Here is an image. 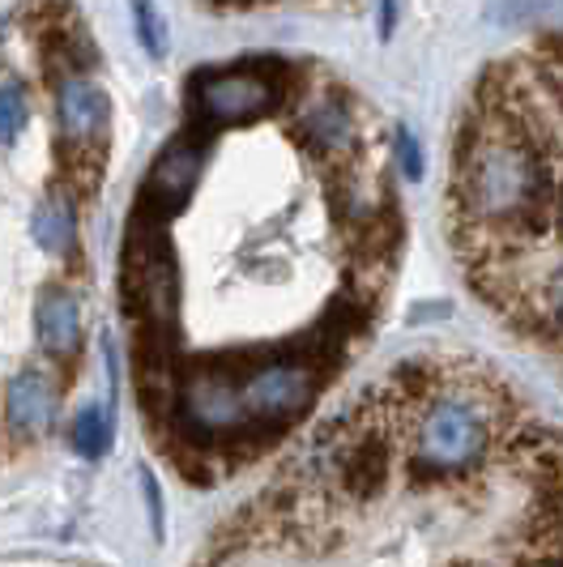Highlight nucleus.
Segmentation results:
<instances>
[{"mask_svg":"<svg viewBox=\"0 0 563 567\" xmlns=\"http://www.w3.org/2000/svg\"><path fill=\"white\" fill-rule=\"evenodd\" d=\"M57 419V384L43 368H27L13 375L9 384V426L13 435L34 440L43 435Z\"/></svg>","mask_w":563,"mask_h":567,"instance_id":"nucleus-5","label":"nucleus"},{"mask_svg":"<svg viewBox=\"0 0 563 567\" xmlns=\"http://www.w3.org/2000/svg\"><path fill=\"white\" fill-rule=\"evenodd\" d=\"M137 34H141V48L150 52V56L158 60L167 52V34H163V18L154 13V4L150 0H137Z\"/></svg>","mask_w":563,"mask_h":567,"instance_id":"nucleus-10","label":"nucleus"},{"mask_svg":"<svg viewBox=\"0 0 563 567\" xmlns=\"http://www.w3.org/2000/svg\"><path fill=\"white\" fill-rule=\"evenodd\" d=\"M141 483H145V499H150L154 534H163V499H158V483H154V474H141Z\"/></svg>","mask_w":563,"mask_h":567,"instance_id":"nucleus-12","label":"nucleus"},{"mask_svg":"<svg viewBox=\"0 0 563 567\" xmlns=\"http://www.w3.org/2000/svg\"><path fill=\"white\" fill-rule=\"evenodd\" d=\"M57 112L60 128L73 145H94L108 133V94L94 82H85L82 73H64L57 85Z\"/></svg>","mask_w":563,"mask_h":567,"instance_id":"nucleus-4","label":"nucleus"},{"mask_svg":"<svg viewBox=\"0 0 563 567\" xmlns=\"http://www.w3.org/2000/svg\"><path fill=\"white\" fill-rule=\"evenodd\" d=\"M27 128V90L18 82L0 85V145H9Z\"/></svg>","mask_w":563,"mask_h":567,"instance_id":"nucleus-9","label":"nucleus"},{"mask_svg":"<svg viewBox=\"0 0 563 567\" xmlns=\"http://www.w3.org/2000/svg\"><path fill=\"white\" fill-rule=\"evenodd\" d=\"M282 73L286 64H244L223 69L197 82V120L205 128H231V124H253L278 112L282 103Z\"/></svg>","mask_w":563,"mask_h":567,"instance_id":"nucleus-1","label":"nucleus"},{"mask_svg":"<svg viewBox=\"0 0 563 567\" xmlns=\"http://www.w3.org/2000/svg\"><path fill=\"white\" fill-rule=\"evenodd\" d=\"M124 286L141 303V320L150 329V338H163L175 320V252H171L163 227H137L129 244V269Z\"/></svg>","mask_w":563,"mask_h":567,"instance_id":"nucleus-2","label":"nucleus"},{"mask_svg":"<svg viewBox=\"0 0 563 567\" xmlns=\"http://www.w3.org/2000/svg\"><path fill=\"white\" fill-rule=\"evenodd\" d=\"M397 154H401V167H406V175H410V179H419V175H422L419 145H414V137H410L406 128H397Z\"/></svg>","mask_w":563,"mask_h":567,"instance_id":"nucleus-11","label":"nucleus"},{"mask_svg":"<svg viewBox=\"0 0 563 567\" xmlns=\"http://www.w3.org/2000/svg\"><path fill=\"white\" fill-rule=\"evenodd\" d=\"M201 171H205V150L197 142H171L163 154H158V163L150 171V179H145V214L150 218H171L184 200L193 197V188H197Z\"/></svg>","mask_w":563,"mask_h":567,"instance_id":"nucleus-3","label":"nucleus"},{"mask_svg":"<svg viewBox=\"0 0 563 567\" xmlns=\"http://www.w3.org/2000/svg\"><path fill=\"white\" fill-rule=\"evenodd\" d=\"M108 419L94 410V405H85L82 414L73 419V449L85 456V461H99V456L108 453Z\"/></svg>","mask_w":563,"mask_h":567,"instance_id":"nucleus-8","label":"nucleus"},{"mask_svg":"<svg viewBox=\"0 0 563 567\" xmlns=\"http://www.w3.org/2000/svg\"><path fill=\"white\" fill-rule=\"evenodd\" d=\"M73 227H78V205H73V193L52 188L48 197L39 200V209H34V244L52 256L69 252V244H73Z\"/></svg>","mask_w":563,"mask_h":567,"instance_id":"nucleus-7","label":"nucleus"},{"mask_svg":"<svg viewBox=\"0 0 563 567\" xmlns=\"http://www.w3.org/2000/svg\"><path fill=\"white\" fill-rule=\"evenodd\" d=\"M397 27V0H380V34L389 39Z\"/></svg>","mask_w":563,"mask_h":567,"instance_id":"nucleus-13","label":"nucleus"},{"mask_svg":"<svg viewBox=\"0 0 563 567\" xmlns=\"http://www.w3.org/2000/svg\"><path fill=\"white\" fill-rule=\"evenodd\" d=\"M82 338V308L69 290H48L39 303V341L52 354H73Z\"/></svg>","mask_w":563,"mask_h":567,"instance_id":"nucleus-6","label":"nucleus"}]
</instances>
